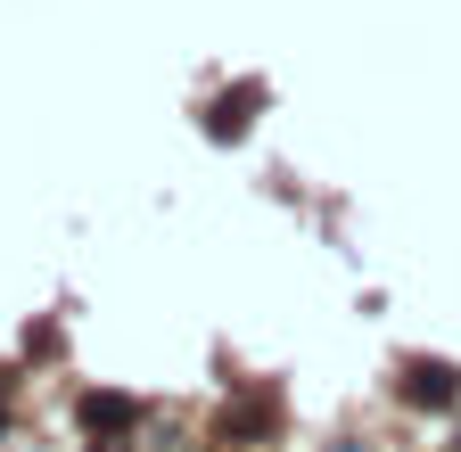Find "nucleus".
<instances>
[{"label": "nucleus", "instance_id": "3", "mask_svg": "<svg viewBox=\"0 0 461 452\" xmlns=\"http://www.w3.org/2000/svg\"><path fill=\"white\" fill-rule=\"evenodd\" d=\"M83 428L91 436H124V428H140V403L132 394H83Z\"/></svg>", "mask_w": 461, "mask_h": 452}, {"label": "nucleus", "instance_id": "4", "mask_svg": "<svg viewBox=\"0 0 461 452\" xmlns=\"http://www.w3.org/2000/svg\"><path fill=\"white\" fill-rule=\"evenodd\" d=\"M0 428H9V412H0Z\"/></svg>", "mask_w": 461, "mask_h": 452}, {"label": "nucleus", "instance_id": "1", "mask_svg": "<svg viewBox=\"0 0 461 452\" xmlns=\"http://www.w3.org/2000/svg\"><path fill=\"white\" fill-rule=\"evenodd\" d=\"M403 403L453 412V403H461V370H453V362H403Z\"/></svg>", "mask_w": 461, "mask_h": 452}, {"label": "nucleus", "instance_id": "5", "mask_svg": "<svg viewBox=\"0 0 461 452\" xmlns=\"http://www.w3.org/2000/svg\"><path fill=\"white\" fill-rule=\"evenodd\" d=\"M453 452H461V444H453Z\"/></svg>", "mask_w": 461, "mask_h": 452}, {"label": "nucleus", "instance_id": "2", "mask_svg": "<svg viewBox=\"0 0 461 452\" xmlns=\"http://www.w3.org/2000/svg\"><path fill=\"white\" fill-rule=\"evenodd\" d=\"M248 107H264V83H240V91H222V99L206 107V132H214V140H240V132H248Z\"/></svg>", "mask_w": 461, "mask_h": 452}]
</instances>
